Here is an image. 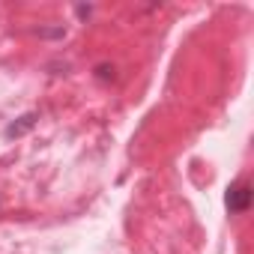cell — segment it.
I'll return each mask as SVG.
<instances>
[{
	"label": "cell",
	"mask_w": 254,
	"mask_h": 254,
	"mask_svg": "<svg viewBox=\"0 0 254 254\" xmlns=\"http://www.w3.org/2000/svg\"><path fill=\"white\" fill-rule=\"evenodd\" d=\"M224 203H227L230 212H245V209L251 206V186H248V183H236V186H230L227 194H224Z\"/></svg>",
	"instance_id": "obj_1"
},
{
	"label": "cell",
	"mask_w": 254,
	"mask_h": 254,
	"mask_svg": "<svg viewBox=\"0 0 254 254\" xmlns=\"http://www.w3.org/2000/svg\"><path fill=\"white\" fill-rule=\"evenodd\" d=\"M99 78H102V81L114 78V66H105V63H102V66H99Z\"/></svg>",
	"instance_id": "obj_3"
},
{
	"label": "cell",
	"mask_w": 254,
	"mask_h": 254,
	"mask_svg": "<svg viewBox=\"0 0 254 254\" xmlns=\"http://www.w3.org/2000/svg\"><path fill=\"white\" fill-rule=\"evenodd\" d=\"M36 120H39V114H24V117H18L12 126H6V138H21L24 132H30L33 126H36Z\"/></svg>",
	"instance_id": "obj_2"
}]
</instances>
